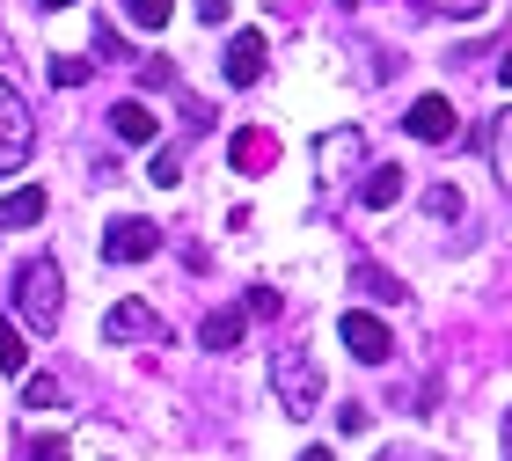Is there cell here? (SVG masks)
Wrapping results in <instances>:
<instances>
[{
	"mask_svg": "<svg viewBox=\"0 0 512 461\" xmlns=\"http://www.w3.org/2000/svg\"><path fill=\"white\" fill-rule=\"evenodd\" d=\"M59 308H66V279L52 257H30L15 271V322L22 330H59Z\"/></svg>",
	"mask_w": 512,
	"mask_h": 461,
	"instance_id": "1",
	"label": "cell"
},
{
	"mask_svg": "<svg viewBox=\"0 0 512 461\" xmlns=\"http://www.w3.org/2000/svg\"><path fill=\"white\" fill-rule=\"evenodd\" d=\"M271 388H278V410H286V418H315L322 410V366H315L308 344H293V352L271 359Z\"/></svg>",
	"mask_w": 512,
	"mask_h": 461,
	"instance_id": "2",
	"label": "cell"
},
{
	"mask_svg": "<svg viewBox=\"0 0 512 461\" xmlns=\"http://www.w3.org/2000/svg\"><path fill=\"white\" fill-rule=\"evenodd\" d=\"M37 147V125H30V103L15 96V81H0V169H22Z\"/></svg>",
	"mask_w": 512,
	"mask_h": 461,
	"instance_id": "3",
	"label": "cell"
},
{
	"mask_svg": "<svg viewBox=\"0 0 512 461\" xmlns=\"http://www.w3.org/2000/svg\"><path fill=\"white\" fill-rule=\"evenodd\" d=\"M337 337L352 344V359H366V366H381V359L395 352L388 322H381V315H366V308H344V315H337Z\"/></svg>",
	"mask_w": 512,
	"mask_h": 461,
	"instance_id": "4",
	"label": "cell"
},
{
	"mask_svg": "<svg viewBox=\"0 0 512 461\" xmlns=\"http://www.w3.org/2000/svg\"><path fill=\"white\" fill-rule=\"evenodd\" d=\"M103 337L110 344H161V337H169V322H161L147 301H118L103 315Z\"/></svg>",
	"mask_w": 512,
	"mask_h": 461,
	"instance_id": "5",
	"label": "cell"
},
{
	"mask_svg": "<svg viewBox=\"0 0 512 461\" xmlns=\"http://www.w3.org/2000/svg\"><path fill=\"white\" fill-rule=\"evenodd\" d=\"M154 249H161V227H154V220H110L103 264H147Z\"/></svg>",
	"mask_w": 512,
	"mask_h": 461,
	"instance_id": "6",
	"label": "cell"
},
{
	"mask_svg": "<svg viewBox=\"0 0 512 461\" xmlns=\"http://www.w3.org/2000/svg\"><path fill=\"white\" fill-rule=\"evenodd\" d=\"M315 161H322V176H330V183H344V176H352L359 161H366V140H359L352 125H344V132H322V147H315Z\"/></svg>",
	"mask_w": 512,
	"mask_h": 461,
	"instance_id": "7",
	"label": "cell"
},
{
	"mask_svg": "<svg viewBox=\"0 0 512 461\" xmlns=\"http://www.w3.org/2000/svg\"><path fill=\"white\" fill-rule=\"evenodd\" d=\"M403 125H410L425 147H439V140H454V103H447V96H417Z\"/></svg>",
	"mask_w": 512,
	"mask_h": 461,
	"instance_id": "8",
	"label": "cell"
},
{
	"mask_svg": "<svg viewBox=\"0 0 512 461\" xmlns=\"http://www.w3.org/2000/svg\"><path fill=\"white\" fill-rule=\"evenodd\" d=\"M264 37H256V30H242L235 44H227V81H235V88H249V81H264Z\"/></svg>",
	"mask_w": 512,
	"mask_h": 461,
	"instance_id": "9",
	"label": "cell"
},
{
	"mask_svg": "<svg viewBox=\"0 0 512 461\" xmlns=\"http://www.w3.org/2000/svg\"><path fill=\"white\" fill-rule=\"evenodd\" d=\"M110 132H118V140H132V147H147L154 132H161V118H154V110L139 103V96H125L118 110H110Z\"/></svg>",
	"mask_w": 512,
	"mask_h": 461,
	"instance_id": "10",
	"label": "cell"
},
{
	"mask_svg": "<svg viewBox=\"0 0 512 461\" xmlns=\"http://www.w3.org/2000/svg\"><path fill=\"white\" fill-rule=\"evenodd\" d=\"M242 322H249L242 308H213V315H205V330H198L205 352H235V344H242Z\"/></svg>",
	"mask_w": 512,
	"mask_h": 461,
	"instance_id": "11",
	"label": "cell"
},
{
	"mask_svg": "<svg viewBox=\"0 0 512 461\" xmlns=\"http://www.w3.org/2000/svg\"><path fill=\"white\" fill-rule=\"evenodd\" d=\"M395 198H403V169H366V183H359V205H366V213H388Z\"/></svg>",
	"mask_w": 512,
	"mask_h": 461,
	"instance_id": "12",
	"label": "cell"
},
{
	"mask_svg": "<svg viewBox=\"0 0 512 461\" xmlns=\"http://www.w3.org/2000/svg\"><path fill=\"white\" fill-rule=\"evenodd\" d=\"M0 220H8V227H37L44 220V191H30V183L8 191V198H0Z\"/></svg>",
	"mask_w": 512,
	"mask_h": 461,
	"instance_id": "13",
	"label": "cell"
},
{
	"mask_svg": "<svg viewBox=\"0 0 512 461\" xmlns=\"http://www.w3.org/2000/svg\"><path fill=\"white\" fill-rule=\"evenodd\" d=\"M169 15H176V0H125L132 30H169Z\"/></svg>",
	"mask_w": 512,
	"mask_h": 461,
	"instance_id": "14",
	"label": "cell"
},
{
	"mask_svg": "<svg viewBox=\"0 0 512 461\" xmlns=\"http://www.w3.org/2000/svg\"><path fill=\"white\" fill-rule=\"evenodd\" d=\"M30 366V344H22V322H0V374H22Z\"/></svg>",
	"mask_w": 512,
	"mask_h": 461,
	"instance_id": "15",
	"label": "cell"
},
{
	"mask_svg": "<svg viewBox=\"0 0 512 461\" xmlns=\"http://www.w3.org/2000/svg\"><path fill=\"white\" fill-rule=\"evenodd\" d=\"M352 286H359V293H374V301H403V279H388V271H374V264H359V271H352Z\"/></svg>",
	"mask_w": 512,
	"mask_h": 461,
	"instance_id": "16",
	"label": "cell"
},
{
	"mask_svg": "<svg viewBox=\"0 0 512 461\" xmlns=\"http://www.w3.org/2000/svg\"><path fill=\"white\" fill-rule=\"evenodd\" d=\"M22 403H30V410H59V403H66V388H59L52 374H30V381H22Z\"/></svg>",
	"mask_w": 512,
	"mask_h": 461,
	"instance_id": "17",
	"label": "cell"
},
{
	"mask_svg": "<svg viewBox=\"0 0 512 461\" xmlns=\"http://www.w3.org/2000/svg\"><path fill=\"white\" fill-rule=\"evenodd\" d=\"M491 161H498V183L512 191V110H505V118L491 125Z\"/></svg>",
	"mask_w": 512,
	"mask_h": 461,
	"instance_id": "18",
	"label": "cell"
},
{
	"mask_svg": "<svg viewBox=\"0 0 512 461\" xmlns=\"http://www.w3.org/2000/svg\"><path fill=\"white\" fill-rule=\"evenodd\" d=\"M22 461H74V447H66L59 432H30V447H22Z\"/></svg>",
	"mask_w": 512,
	"mask_h": 461,
	"instance_id": "19",
	"label": "cell"
},
{
	"mask_svg": "<svg viewBox=\"0 0 512 461\" xmlns=\"http://www.w3.org/2000/svg\"><path fill=\"white\" fill-rule=\"evenodd\" d=\"M264 161H271V140L264 132H242L235 140V169H264Z\"/></svg>",
	"mask_w": 512,
	"mask_h": 461,
	"instance_id": "20",
	"label": "cell"
},
{
	"mask_svg": "<svg viewBox=\"0 0 512 461\" xmlns=\"http://www.w3.org/2000/svg\"><path fill=\"white\" fill-rule=\"evenodd\" d=\"M176 176H183V161H176V147H154V154H147V183H161V191H169Z\"/></svg>",
	"mask_w": 512,
	"mask_h": 461,
	"instance_id": "21",
	"label": "cell"
},
{
	"mask_svg": "<svg viewBox=\"0 0 512 461\" xmlns=\"http://www.w3.org/2000/svg\"><path fill=\"white\" fill-rule=\"evenodd\" d=\"M88 74H96V66H88V59H52V81H59V88H81Z\"/></svg>",
	"mask_w": 512,
	"mask_h": 461,
	"instance_id": "22",
	"label": "cell"
},
{
	"mask_svg": "<svg viewBox=\"0 0 512 461\" xmlns=\"http://www.w3.org/2000/svg\"><path fill=\"white\" fill-rule=\"evenodd\" d=\"M425 205H432V213H439V220H461V191H454V183H439V191H432Z\"/></svg>",
	"mask_w": 512,
	"mask_h": 461,
	"instance_id": "23",
	"label": "cell"
},
{
	"mask_svg": "<svg viewBox=\"0 0 512 461\" xmlns=\"http://www.w3.org/2000/svg\"><path fill=\"white\" fill-rule=\"evenodd\" d=\"M242 315H278V293L271 286H249V308Z\"/></svg>",
	"mask_w": 512,
	"mask_h": 461,
	"instance_id": "24",
	"label": "cell"
},
{
	"mask_svg": "<svg viewBox=\"0 0 512 461\" xmlns=\"http://www.w3.org/2000/svg\"><path fill=\"white\" fill-rule=\"evenodd\" d=\"M425 8H439V15H483L491 0H425Z\"/></svg>",
	"mask_w": 512,
	"mask_h": 461,
	"instance_id": "25",
	"label": "cell"
},
{
	"mask_svg": "<svg viewBox=\"0 0 512 461\" xmlns=\"http://www.w3.org/2000/svg\"><path fill=\"white\" fill-rule=\"evenodd\" d=\"M227 8H235V0H198V15H205V22H213V30H220V22H227Z\"/></svg>",
	"mask_w": 512,
	"mask_h": 461,
	"instance_id": "26",
	"label": "cell"
},
{
	"mask_svg": "<svg viewBox=\"0 0 512 461\" xmlns=\"http://www.w3.org/2000/svg\"><path fill=\"white\" fill-rule=\"evenodd\" d=\"M300 461H337V454H330V447H308V454H300Z\"/></svg>",
	"mask_w": 512,
	"mask_h": 461,
	"instance_id": "27",
	"label": "cell"
},
{
	"mask_svg": "<svg viewBox=\"0 0 512 461\" xmlns=\"http://www.w3.org/2000/svg\"><path fill=\"white\" fill-rule=\"evenodd\" d=\"M498 81H505V88H512V52H505V66H498Z\"/></svg>",
	"mask_w": 512,
	"mask_h": 461,
	"instance_id": "28",
	"label": "cell"
},
{
	"mask_svg": "<svg viewBox=\"0 0 512 461\" xmlns=\"http://www.w3.org/2000/svg\"><path fill=\"white\" fill-rule=\"evenodd\" d=\"M37 8H52V15H59V8H74V0H37Z\"/></svg>",
	"mask_w": 512,
	"mask_h": 461,
	"instance_id": "29",
	"label": "cell"
}]
</instances>
